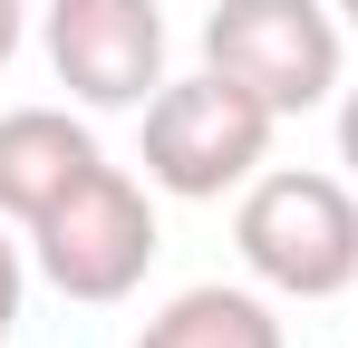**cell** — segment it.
Segmentation results:
<instances>
[{"instance_id":"1","label":"cell","mask_w":358,"mask_h":348,"mask_svg":"<svg viewBox=\"0 0 358 348\" xmlns=\"http://www.w3.org/2000/svg\"><path fill=\"white\" fill-rule=\"evenodd\" d=\"M233 252L242 271L281 300H339L358 290V184L310 165H271L233 203Z\"/></svg>"},{"instance_id":"2","label":"cell","mask_w":358,"mask_h":348,"mask_svg":"<svg viewBox=\"0 0 358 348\" xmlns=\"http://www.w3.org/2000/svg\"><path fill=\"white\" fill-rule=\"evenodd\" d=\"M271 126L281 116L262 107L252 87H233L223 68L165 78L145 97V184L184 194V203H223V194H242L252 174L271 165Z\"/></svg>"},{"instance_id":"3","label":"cell","mask_w":358,"mask_h":348,"mask_svg":"<svg viewBox=\"0 0 358 348\" xmlns=\"http://www.w3.org/2000/svg\"><path fill=\"white\" fill-rule=\"evenodd\" d=\"M29 261H39V281H49V290L87 300V310L126 300V290L155 271V203H145V184L97 155V165H87L59 203L29 223Z\"/></svg>"},{"instance_id":"4","label":"cell","mask_w":358,"mask_h":348,"mask_svg":"<svg viewBox=\"0 0 358 348\" xmlns=\"http://www.w3.org/2000/svg\"><path fill=\"white\" fill-rule=\"evenodd\" d=\"M349 29L329 0H213L203 10V68L252 87L271 116H310L339 97Z\"/></svg>"},{"instance_id":"5","label":"cell","mask_w":358,"mask_h":348,"mask_svg":"<svg viewBox=\"0 0 358 348\" xmlns=\"http://www.w3.org/2000/svg\"><path fill=\"white\" fill-rule=\"evenodd\" d=\"M39 39L78 107H145L165 87V10L155 0H49Z\"/></svg>"},{"instance_id":"6","label":"cell","mask_w":358,"mask_h":348,"mask_svg":"<svg viewBox=\"0 0 358 348\" xmlns=\"http://www.w3.org/2000/svg\"><path fill=\"white\" fill-rule=\"evenodd\" d=\"M87 165H97V136L68 107H10L0 116V213L10 223H39Z\"/></svg>"},{"instance_id":"7","label":"cell","mask_w":358,"mask_h":348,"mask_svg":"<svg viewBox=\"0 0 358 348\" xmlns=\"http://www.w3.org/2000/svg\"><path fill=\"white\" fill-rule=\"evenodd\" d=\"M136 348H291V339H281V319H271L262 290L194 281V290H175V300L136 329Z\"/></svg>"},{"instance_id":"8","label":"cell","mask_w":358,"mask_h":348,"mask_svg":"<svg viewBox=\"0 0 358 348\" xmlns=\"http://www.w3.org/2000/svg\"><path fill=\"white\" fill-rule=\"evenodd\" d=\"M20 290H29V261H20V242L0 232V348H10V319H20Z\"/></svg>"},{"instance_id":"9","label":"cell","mask_w":358,"mask_h":348,"mask_svg":"<svg viewBox=\"0 0 358 348\" xmlns=\"http://www.w3.org/2000/svg\"><path fill=\"white\" fill-rule=\"evenodd\" d=\"M339 165H349V184H358V87H339Z\"/></svg>"},{"instance_id":"10","label":"cell","mask_w":358,"mask_h":348,"mask_svg":"<svg viewBox=\"0 0 358 348\" xmlns=\"http://www.w3.org/2000/svg\"><path fill=\"white\" fill-rule=\"evenodd\" d=\"M20 39H29V0H0V68L20 58Z\"/></svg>"},{"instance_id":"11","label":"cell","mask_w":358,"mask_h":348,"mask_svg":"<svg viewBox=\"0 0 358 348\" xmlns=\"http://www.w3.org/2000/svg\"><path fill=\"white\" fill-rule=\"evenodd\" d=\"M329 10H339V29H358V0H329Z\"/></svg>"}]
</instances>
